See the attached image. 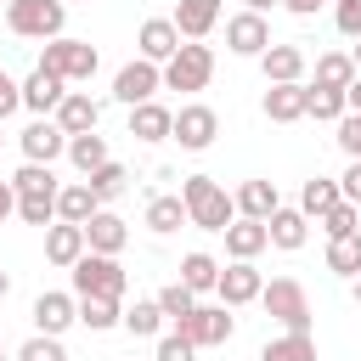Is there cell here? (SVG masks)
<instances>
[{"label":"cell","mask_w":361,"mask_h":361,"mask_svg":"<svg viewBox=\"0 0 361 361\" xmlns=\"http://www.w3.org/2000/svg\"><path fill=\"white\" fill-rule=\"evenodd\" d=\"M158 310H164V322H175V327H180V322L197 310V293H192L186 282H169V288L158 293Z\"/></svg>","instance_id":"38"},{"label":"cell","mask_w":361,"mask_h":361,"mask_svg":"<svg viewBox=\"0 0 361 361\" xmlns=\"http://www.w3.org/2000/svg\"><path fill=\"white\" fill-rule=\"evenodd\" d=\"M327 271H338V276H350V282L361 276V231L327 243Z\"/></svg>","instance_id":"32"},{"label":"cell","mask_w":361,"mask_h":361,"mask_svg":"<svg viewBox=\"0 0 361 361\" xmlns=\"http://www.w3.org/2000/svg\"><path fill=\"white\" fill-rule=\"evenodd\" d=\"M265 231H271V248H305V237H310V220L299 214V209H276L271 220H265Z\"/></svg>","instance_id":"27"},{"label":"cell","mask_w":361,"mask_h":361,"mask_svg":"<svg viewBox=\"0 0 361 361\" xmlns=\"http://www.w3.org/2000/svg\"><path fill=\"white\" fill-rule=\"evenodd\" d=\"M96 45H85V39H45V56H39V68L45 73H56V79H68V85H85L90 73H96Z\"/></svg>","instance_id":"4"},{"label":"cell","mask_w":361,"mask_h":361,"mask_svg":"<svg viewBox=\"0 0 361 361\" xmlns=\"http://www.w3.org/2000/svg\"><path fill=\"white\" fill-rule=\"evenodd\" d=\"M259 305L282 322V333H310V299H305V288L293 276H271L265 293H259Z\"/></svg>","instance_id":"5"},{"label":"cell","mask_w":361,"mask_h":361,"mask_svg":"<svg viewBox=\"0 0 361 361\" xmlns=\"http://www.w3.org/2000/svg\"><path fill=\"white\" fill-rule=\"evenodd\" d=\"M259 361H316V338L310 333H282L259 350Z\"/></svg>","instance_id":"33"},{"label":"cell","mask_w":361,"mask_h":361,"mask_svg":"<svg viewBox=\"0 0 361 361\" xmlns=\"http://www.w3.org/2000/svg\"><path fill=\"white\" fill-rule=\"evenodd\" d=\"M85 243H90V254H113V259H118V248L130 243V226H124L113 209H102V214L85 226Z\"/></svg>","instance_id":"25"},{"label":"cell","mask_w":361,"mask_h":361,"mask_svg":"<svg viewBox=\"0 0 361 361\" xmlns=\"http://www.w3.org/2000/svg\"><path fill=\"white\" fill-rule=\"evenodd\" d=\"M259 68H265V85H299L305 68H310V56H305L299 45H271V51L259 56Z\"/></svg>","instance_id":"17"},{"label":"cell","mask_w":361,"mask_h":361,"mask_svg":"<svg viewBox=\"0 0 361 361\" xmlns=\"http://www.w3.org/2000/svg\"><path fill=\"white\" fill-rule=\"evenodd\" d=\"M271 6H282V0H243V11H259V17H265Z\"/></svg>","instance_id":"51"},{"label":"cell","mask_w":361,"mask_h":361,"mask_svg":"<svg viewBox=\"0 0 361 361\" xmlns=\"http://www.w3.org/2000/svg\"><path fill=\"white\" fill-rule=\"evenodd\" d=\"M231 203H237V220H271V214L282 209V197H276L271 180H243V186L231 192Z\"/></svg>","instance_id":"20"},{"label":"cell","mask_w":361,"mask_h":361,"mask_svg":"<svg viewBox=\"0 0 361 361\" xmlns=\"http://www.w3.org/2000/svg\"><path fill=\"white\" fill-rule=\"evenodd\" d=\"M124 333H130V338H158V333H164V310H158V299H135V305L124 310Z\"/></svg>","instance_id":"31"},{"label":"cell","mask_w":361,"mask_h":361,"mask_svg":"<svg viewBox=\"0 0 361 361\" xmlns=\"http://www.w3.org/2000/svg\"><path fill=\"white\" fill-rule=\"evenodd\" d=\"M158 90H164V68H158V62H147V56L124 62V68H118V79H113V96H118L124 107H141V102H152Z\"/></svg>","instance_id":"7"},{"label":"cell","mask_w":361,"mask_h":361,"mask_svg":"<svg viewBox=\"0 0 361 361\" xmlns=\"http://www.w3.org/2000/svg\"><path fill=\"white\" fill-rule=\"evenodd\" d=\"M0 361H6V350H0Z\"/></svg>","instance_id":"56"},{"label":"cell","mask_w":361,"mask_h":361,"mask_svg":"<svg viewBox=\"0 0 361 361\" xmlns=\"http://www.w3.org/2000/svg\"><path fill=\"white\" fill-rule=\"evenodd\" d=\"M68 158H73V169L79 175H96L102 164H107V141L90 130V135H68Z\"/></svg>","instance_id":"30"},{"label":"cell","mask_w":361,"mask_h":361,"mask_svg":"<svg viewBox=\"0 0 361 361\" xmlns=\"http://www.w3.org/2000/svg\"><path fill=\"white\" fill-rule=\"evenodd\" d=\"M350 56H355V73H361V45H355V51H350Z\"/></svg>","instance_id":"54"},{"label":"cell","mask_w":361,"mask_h":361,"mask_svg":"<svg viewBox=\"0 0 361 361\" xmlns=\"http://www.w3.org/2000/svg\"><path fill=\"white\" fill-rule=\"evenodd\" d=\"M180 282H186L192 293H209V288L220 282V265H214L209 254H186V259H180Z\"/></svg>","instance_id":"37"},{"label":"cell","mask_w":361,"mask_h":361,"mask_svg":"<svg viewBox=\"0 0 361 361\" xmlns=\"http://www.w3.org/2000/svg\"><path fill=\"white\" fill-rule=\"evenodd\" d=\"M344 107H350V113H361V73H355V79H350V90H344Z\"/></svg>","instance_id":"50"},{"label":"cell","mask_w":361,"mask_h":361,"mask_svg":"<svg viewBox=\"0 0 361 361\" xmlns=\"http://www.w3.org/2000/svg\"><path fill=\"white\" fill-rule=\"evenodd\" d=\"M180 203H186V220L197 231H226L237 220V203H231V192L214 175H186L180 180Z\"/></svg>","instance_id":"1"},{"label":"cell","mask_w":361,"mask_h":361,"mask_svg":"<svg viewBox=\"0 0 361 361\" xmlns=\"http://www.w3.org/2000/svg\"><path fill=\"white\" fill-rule=\"evenodd\" d=\"M0 141H6V135H0Z\"/></svg>","instance_id":"57"},{"label":"cell","mask_w":361,"mask_h":361,"mask_svg":"<svg viewBox=\"0 0 361 361\" xmlns=\"http://www.w3.org/2000/svg\"><path fill=\"white\" fill-rule=\"evenodd\" d=\"M169 23L180 28V39H209V28L220 23V0H180Z\"/></svg>","instance_id":"24"},{"label":"cell","mask_w":361,"mask_h":361,"mask_svg":"<svg viewBox=\"0 0 361 361\" xmlns=\"http://www.w3.org/2000/svg\"><path fill=\"white\" fill-rule=\"evenodd\" d=\"M130 135L135 141H169L175 135V113L164 102H141V107H130Z\"/></svg>","instance_id":"23"},{"label":"cell","mask_w":361,"mask_h":361,"mask_svg":"<svg viewBox=\"0 0 361 361\" xmlns=\"http://www.w3.org/2000/svg\"><path fill=\"white\" fill-rule=\"evenodd\" d=\"M79 322L90 333H107V327H124V310H118V299H79Z\"/></svg>","instance_id":"34"},{"label":"cell","mask_w":361,"mask_h":361,"mask_svg":"<svg viewBox=\"0 0 361 361\" xmlns=\"http://www.w3.org/2000/svg\"><path fill=\"white\" fill-rule=\"evenodd\" d=\"M17 220H23V226H56V192H28V197H17Z\"/></svg>","instance_id":"36"},{"label":"cell","mask_w":361,"mask_h":361,"mask_svg":"<svg viewBox=\"0 0 361 361\" xmlns=\"http://www.w3.org/2000/svg\"><path fill=\"white\" fill-rule=\"evenodd\" d=\"M350 293H355V305H361V276H355V282H350Z\"/></svg>","instance_id":"53"},{"label":"cell","mask_w":361,"mask_h":361,"mask_svg":"<svg viewBox=\"0 0 361 361\" xmlns=\"http://www.w3.org/2000/svg\"><path fill=\"white\" fill-rule=\"evenodd\" d=\"M350 79H355V56L350 51H322L316 56V85L322 90H350Z\"/></svg>","instance_id":"29"},{"label":"cell","mask_w":361,"mask_h":361,"mask_svg":"<svg viewBox=\"0 0 361 361\" xmlns=\"http://www.w3.org/2000/svg\"><path fill=\"white\" fill-rule=\"evenodd\" d=\"M73 322H79V299H73V293H39V299H34V327H39L45 338H62Z\"/></svg>","instance_id":"14"},{"label":"cell","mask_w":361,"mask_h":361,"mask_svg":"<svg viewBox=\"0 0 361 361\" xmlns=\"http://www.w3.org/2000/svg\"><path fill=\"white\" fill-rule=\"evenodd\" d=\"M85 254H90V243H85V226H68V220L45 226V259H51V265L73 271V265H79Z\"/></svg>","instance_id":"13"},{"label":"cell","mask_w":361,"mask_h":361,"mask_svg":"<svg viewBox=\"0 0 361 361\" xmlns=\"http://www.w3.org/2000/svg\"><path fill=\"white\" fill-rule=\"evenodd\" d=\"M180 226H186V203H180V192H158V197L147 203V231L169 237V231H180Z\"/></svg>","instance_id":"28"},{"label":"cell","mask_w":361,"mask_h":361,"mask_svg":"<svg viewBox=\"0 0 361 361\" xmlns=\"http://www.w3.org/2000/svg\"><path fill=\"white\" fill-rule=\"evenodd\" d=\"M135 51H141L147 62H158V68H164V62L180 51V28H175L169 17H147V23H141V34H135Z\"/></svg>","instance_id":"15"},{"label":"cell","mask_w":361,"mask_h":361,"mask_svg":"<svg viewBox=\"0 0 361 361\" xmlns=\"http://www.w3.org/2000/svg\"><path fill=\"white\" fill-rule=\"evenodd\" d=\"M96 214H102V197L90 192V180H73V186L56 192V220H68V226H90Z\"/></svg>","instance_id":"21"},{"label":"cell","mask_w":361,"mask_h":361,"mask_svg":"<svg viewBox=\"0 0 361 361\" xmlns=\"http://www.w3.org/2000/svg\"><path fill=\"white\" fill-rule=\"evenodd\" d=\"M17 361H68V350H62V338H45V333H34V338L17 350Z\"/></svg>","instance_id":"42"},{"label":"cell","mask_w":361,"mask_h":361,"mask_svg":"<svg viewBox=\"0 0 361 361\" xmlns=\"http://www.w3.org/2000/svg\"><path fill=\"white\" fill-rule=\"evenodd\" d=\"M220 237H226V254H231V259H259V254L271 248V231H265V220H231Z\"/></svg>","instance_id":"22"},{"label":"cell","mask_w":361,"mask_h":361,"mask_svg":"<svg viewBox=\"0 0 361 361\" xmlns=\"http://www.w3.org/2000/svg\"><path fill=\"white\" fill-rule=\"evenodd\" d=\"M338 186H344V203H355V209H361V158H350V169L338 175Z\"/></svg>","instance_id":"47"},{"label":"cell","mask_w":361,"mask_h":361,"mask_svg":"<svg viewBox=\"0 0 361 361\" xmlns=\"http://www.w3.org/2000/svg\"><path fill=\"white\" fill-rule=\"evenodd\" d=\"M0 6H11V0H0Z\"/></svg>","instance_id":"55"},{"label":"cell","mask_w":361,"mask_h":361,"mask_svg":"<svg viewBox=\"0 0 361 361\" xmlns=\"http://www.w3.org/2000/svg\"><path fill=\"white\" fill-rule=\"evenodd\" d=\"M231 327H237V322H231V310H226V305H197L175 333H180L186 344L209 350V344H226V338H231Z\"/></svg>","instance_id":"9"},{"label":"cell","mask_w":361,"mask_h":361,"mask_svg":"<svg viewBox=\"0 0 361 361\" xmlns=\"http://www.w3.org/2000/svg\"><path fill=\"white\" fill-rule=\"evenodd\" d=\"M214 135H220V113H214V107H203V102H186V107L175 113V135H169V141H180L186 152H203V147H214Z\"/></svg>","instance_id":"8"},{"label":"cell","mask_w":361,"mask_h":361,"mask_svg":"<svg viewBox=\"0 0 361 361\" xmlns=\"http://www.w3.org/2000/svg\"><path fill=\"white\" fill-rule=\"evenodd\" d=\"M6 293H11V276H6V271H0V299H6Z\"/></svg>","instance_id":"52"},{"label":"cell","mask_w":361,"mask_h":361,"mask_svg":"<svg viewBox=\"0 0 361 361\" xmlns=\"http://www.w3.org/2000/svg\"><path fill=\"white\" fill-rule=\"evenodd\" d=\"M68 23V0H11L6 6V28L17 39H62Z\"/></svg>","instance_id":"2"},{"label":"cell","mask_w":361,"mask_h":361,"mask_svg":"<svg viewBox=\"0 0 361 361\" xmlns=\"http://www.w3.org/2000/svg\"><path fill=\"white\" fill-rule=\"evenodd\" d=\"M214 293H220V305H226V310H237V305H254V299L265 293V276L254 271V259H231V265L220 271Z\"/></svg>","instance_id":"10"},{"label":"cell","mask_w":361,"mask_h":361,"mask_svg":"<svg viewBox=\"0 0 361 361\" xmlns=\"http://www.w3.org/2000/svg\"><path fill=\"white\" fill-rule=\"evenodd\" d=\"M11 186H17V197H28V192H62L56 175H51V164H23L11 175Z\"/></svg>","instance_id":"40"},{"label":"cell","mask_w":361,"mask_h":361,"mask_svg":"<svg viewBox=\"0 0 361 361\" xmlns=\"http://www.w3.org/2000/svg\"><path fill=\"white\" fill-rule=\"evenodd\" d=\"M282 6H288L293 17H316V11H322V6H333V0H282Z\"/></svg>","instance_id":"49"},{"label":"cell","mask_w":361,"mask_h":361,"mask_svg":"<svg viewBox=\"0 0 361 361\" xmlns=\"http://www.w3.org/2000/svg\"><path fill=\"white\" fill-rule=\"evenodd\" d=\"M322 231H327V243H333V237H350V231H361V209H355V203H338V209H327V214H322Z\"/></svg>","instance_id":"41"},{"label":"cell","mask_w":361,"mask_h":361,"mask_svg":"<svg viewBox=\"0 0 361 361\" xmlns=\"http://www.w3.org/2000/svg\"><path fill=\"white\" fill-rule=\"evenodd\" d=\"M85 180H90V192H96L102 203H113V197H124V186H130V169L107 158V164H102L96 175H85Z\"/></svg>","instance_id":"35"},{"label":"cell","mask_w":361,"mask_h":361,"mask_svg":"<svg viewBox=\"0 0 361 361\" xmlns=\"http://www.w3.org/2000/svg\"><path fill=\"white\" fill-rule=\"evenodd\" d=\"M192 355H197V344H186L180 333H164L158 350H152V361H192Z\"/></svg>","instance_id":"43"},{"label":"cell","mask_w":361,"mask_h":361,"mask_svg":"<svg viewBox=\"0 0 361 361\" xmlns=\"http://www.w3.org/2000/svg\"><path fill=\"white\" fill-rule=\"evenodd\" d=\"M11 214H17V186H11V180H0V226H6Z\"/></svg>","instance_id":"48"},{"label":"cell","mask_w":361,"mask_h":361,"mask_svg":"<svg viewBox=\"0 0 361 361\" xmlns=\"http://www.w3.org/2000/svg\"><path fill=\"white\" fill-rule=\"evenodd\" d=\"M17 107H23V85L0 68V124H6V113H17Z\"/></svg>","instance_id":"46"},{"label":"cell","mask_w":361,"mask_h":361,"mask_svg":"<svg viewBox=\"0 0 361 361\" xmlns=\"http://www.w3.org/2000/svg\"><path fill=\"white\" fill-rule=\"evenodd\" d=\"M333 23H338V34L361 39V0H333Z\"/></svg>","instance_id":"44"},{"label":"cell","mask_w":361,"mask_h":361,"mask_svg":"<svg viewBox=\"0 0 361 361\" xmlns=\"http://www.w3.org/2000/svg\"><path fill=\"white\" fill-rule=\"evenodd\" d=\"M62 96H68V79H56V73H45V68H34L28 79H23V107L28 113H56L62 107Z\"/></svg>","instance_id":"16"},{"label":"cell","mask_w":361,"mask_h":361,"mask_svg":"<svg viewBox=\"0 0 361 361\" xmlns=\"http://www.w3.org/2000/svg\"><path fill=\"white\" fill-rule=\"evenodd\" d=\"M276 39H271V28H265V17L259 11H237L231 23H226V51L231 56H265Z\"/></svg>","instance_id":"11"},{"label":"cell","mask_w":361,"mask_h":361,"mask_svg":"<svg viewBox=\"0 0 361 361\" xmlns=\"http://www.w3.org/2000/svg\"><path fill=\"white\" fill-rule=\"evenodd\" d=\"M124 288H130V276L113 254H85L73 265V299H124Z\"/></svg>","instance_id":"3"},{"label":"cell","mask_w":361,"mask_h":361,"mask_svg":"<svg viewBox=\"0 0 361 361\" xmlns=\"http://www.w3.org/2000/svg\"><path fill=\"white\" fill-rule=\"evenodd\" d=\"M350 107H344V90H322V85H310V107H305V118H327V124H338Z\"/></svg>","instance_id":"39"},{"label":"cell","mask_w":361,"mask_h":361,"mask_svg":"<svg viewBox=\"0 0 361 361\" xmlns=\"http://www.w3.org/2000/svg\"><path fill=\"white\" fill-rule=\"evenodd\" d=\"M344 203V186L338 180H327V175H316V180H305V192H299V214L305 220H322L327 209H338Z\"/></svg>","instance_id":"26"},{"label":"cell","mask_w":361,"mask_h":361,"mask_svg":"<svg viewBox=\"0 0 361 361\" xmlns=\"http://www.w3.org/2000/svg\"><path fill=\"white\" fill-rule=\"evenodd\" d=\"M51 118L62 124V135H90V130L102 124V107H96L85 90H68V96H62V107H56Z\"/></svg>","instance_id":"19"},{"label":"cell","mask_w":361,"mask_h":361,"mask_svg":"<svg viewBox=\"0 0 361 361\" xmlns=\"http://www.w3.org/2000/svg\"><path fill=\"white\" fill-rule=\"evenodd\" d=\"M338 147H344L350 158H361V113H344V118H338Z\"/></svg>","instance_id":"45"},{"label":"cell","mask_w":361,"mask_h":361,"mask_svg":"<svg viewBox=\"0 0 361 361\" xmlns=\"http://www.w3.org/2000/svg\"><path fill=\"white\" fill-rule=\"evenodd\" d=\"M209 79H214V51H209L203 39L180 45V51L164 62V90H203Z\"/></svg>","instance_id":"6"},{"label":"cell","mask_w":361,"mask_h":361,"mask_svg":"<svg viewBox=\"0 0 361 361\" xmlns=\"http://www.w3.org/2000/svg\"><path fill=\"white\" fill-rule=\"evenodd\" d=\"M17 141H23V164H56V158L68 152V135H62L56 118H34Z\"/></svg>","instance_id":"12"},{"label":"cell","mask_w":361,"mask_h":361,"mask_svg":"<svg viewBox=\"0 0 361 361\" xmlns=\"http://www.w3.org/2000/svg\"><path fill=\"white\" fill-rule=\"evenodd\" d=\"M310 107V85H271L265 90V118L271 124H299Z\"/></svg>","instance_id":"18"}]
</instances>
